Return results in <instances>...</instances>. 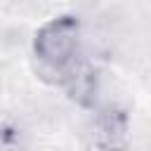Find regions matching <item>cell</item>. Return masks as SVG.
Returning <instances> with one entry per match:
<instances>
[{
  "label": "cell",
  "instance_id": "1",
  "mask_svg": "<svg viewBox=\"0 0 151 151\" xmlns=\"http://www.w3.org/2000/svg\"><path fill=\"white\" fill-rule=\"evenodd\" d=\"M33 52L38 61L54 73L73 71L80 57V21L76 17L50 19L38 28L33 40Z\"/></svg>",
  "mask_w": 151,
  "mask_h": 151
}]
</instances>
